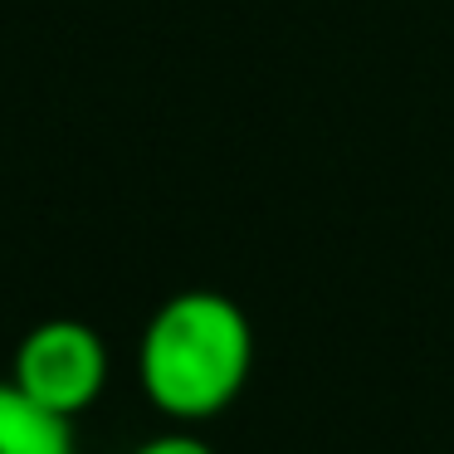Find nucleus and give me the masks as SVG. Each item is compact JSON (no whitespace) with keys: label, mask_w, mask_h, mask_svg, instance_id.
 Masks as SVG:
<instances>
[{"label":"nucleus","mask_w":454,"mask_h":454,"mask_svg":"<svg viewBox=\"0 0 454 454\" xmlns=\"http://www.w3.org/2000/svg\"><path fill=\"white\" fill-rule=\"evenodd\" d=\"M249 372H254V327L245 308L215 288H181L142 327V391L176 425L230 411Z\"/></svg>","instance_id":"f257e3e1"},{"label":"nucleus","mask_w":454,"mask_h":454,"mask_svg":"<svg viewBox=\"0 0 454 454\" xmlns=\"http://www.w3.org/2000/svg\"><path fill=\"white\" fill-rule=\"evenodd\" d=\"M11 381L35 405L74 420L108 391V342L83 317H44L15 342Z\"/></svg>","instance_id":"f03ea898"},{"label":"nucleus","mask_w":454,"mask_h":454,"mask_svg":"<svg viewBox=\"0 0 454 454\" xmlns=\"http://www.w3.org/2000/svg\"><path fill=\"white\" fill-rule=\"evenodd\" d=\"M74 420L35 405L20 386L0 381V454H74Z\"/></svg>","instance_id":"7ed1b4c3"},{"label":"nucleus","mask_w":454,"mask_h":454,"mask_svg":"<svg viewBox=\"0 0 454 454\" xmlns=\"http://www.w3.org/2000/svg\"><path fill=\"white\" fill-rule=\"evenodd\" d=\"M132 454H215L200 434H191V430H167V434H157V440H147V444H137Z\"/></svg>","instance_id":"20e7f679"}]
</instances>
